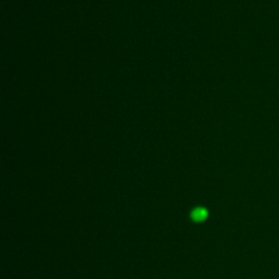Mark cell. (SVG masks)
Returning a JSON list of instances; mask_svg holds the SVG:
<instances>
[{
    "mask_svg": "<svg viewBox=\"0 0 279 279\" xmlns=\"http://www.w3.org/2000/svg\"><path fill=\"white\" fill-rule=\"evenodd\" d=\"M207 216V212L205 209H201V207H198V209H195L194 211L192 212L191 217L193 220H196V221H201L203 219H205Z\"/></svg>",
    "mask_w": 279,
    "mask_h": 279,
    "instance_id": "obj_1",
    "label": "cell"
}]
</instances>
